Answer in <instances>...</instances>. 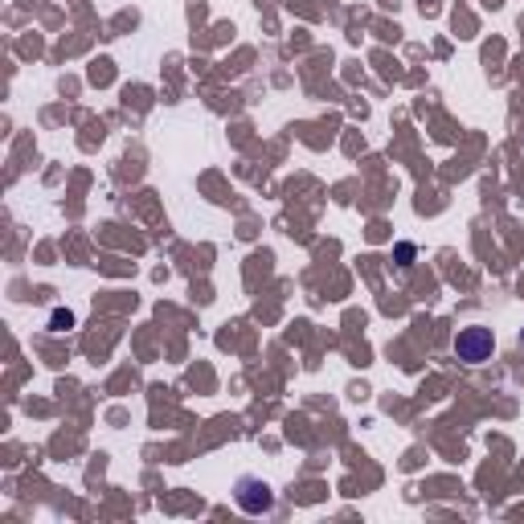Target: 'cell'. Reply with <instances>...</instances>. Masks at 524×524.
Masks as SVG:
<instances>
[{
	"label": "cell",
	"mask_w": 524,
	"mask_h": 524,
	"mask_svg": "<svg viewBox=\"0 0 524 524\" xmlns=\"http://www.w3.org/2000/svg\"><path fill=\"white\" fill-rule=\"evenodd\" d=\"M496 353V336L492 328H483V324H471V328H459V336H455V356L467 364H483L492 361Z\"/></svg>",
	"instance_id": "2"
},
{
	"label": "cell",
	"mask_w": 524,
	"mask_h": 524,
	"mask_svg": "<svg viewBox=\"0 0 524 524\" xmlns=\"http://www.w3.org/2000/svg\"><path fill=\"white\" fill-rule=\"evenodd\" d=\"M66 328H74V311L54 308V316H50V332H66Z\"/></svg>",
	"instance_id": "3"
},
{
	"label": "cell",
	"mask_w": 524,
	"mask_h": 524,
	"mask_svg": "<svg viewBox=\"0 0 524 524\" xmlns=\"http://www.w3.org/2000/svg\"><path fill=\"white\" fill-rule=\"evenodd\" d=\"M397 258H402V267H410V258H414V246H410V242H402V246H397Z\"/></svg>",
	"instance_id": "4"
},
{
	"label": "cell",
	"mask_w": 524,
	"mask_h": 524,
	"mask_svg": "<svg viewBox=\"0 0 524 524\" xmlns=\"http://www.w3.org/2000/svg\"><path fill=\"white\" fill-rule=\"evenodd\" d=\"M234 500L246 516H267L270 508H275V488H270L267 480H258V475H238Z\"/></svg>",
	"instance_id": "1"
},
{
	"label": "cell",
	"mask_w": 524,
	"mask_h": 524,
	"mask_svg": "<svg viewBox=\"0 0 524 524\" xmlns=\"http://www.w3.org/2000/svg\"><path fill=\"white\" fill-rule=\"evenodd\" d=\"M520 344H524V332H520Z\"/></svg>",
	"instance_id": "5"
}]
</instances>
